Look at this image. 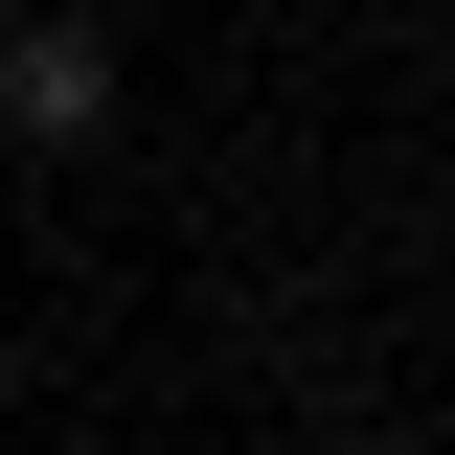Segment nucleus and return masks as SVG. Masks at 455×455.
I'll return each instance as SVG.
<instances>
[{
  "mask_svg": "<svg viewBox=\"0 0 455 455\" xmlns=\"http://www.w3.org/2000/svg\"><path fill=\"white\" fill-rule=\"evenodd\" d=\"M0 92H23V137H92V114H114V46H92V23H23Z\"/></svg>",
  "mask_w": 455,
  "mask_h": 455,
  "instance_id": "obj_1",
  "label": "nucleus"
}]
</instances>
